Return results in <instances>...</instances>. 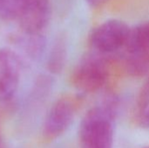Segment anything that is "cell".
<instances>
[{"instance_id": "cell-1", "label": "cell", "mask_w": 149, "mask_h": 148, "mask_svg": "<svg viewBox=\"0 0 149 148\" xmlns=\"http://www.w3.org/2000/svg\"><path fill=\"white\" fill-rule=\"evenodd\" d=\"M116 113L117 103L113 99H108L91 108L79 126L80 147L113 148Z\"/></svg>"}, {"instance_id": "cell-2", "label": "cell", "mask_w": 149, "mask_h": 148, "mask_svg": "<svg viewBox=\"0 0 149 148\" xmlns=\"http://www.w3.org/2000/svg\"><path fill=\"white\" fill-rule=\"evenodd\" d=\"M107 79V68L102 57L88 54L84 57L73 71V85L84 92H93L101 89Z\"/></svg>"}, {"instance_id": "cell-3", "label": "cell", "mask_w": 149, "mask_h": 148, "mask_svg": "<svg viewBox=\"0 0 149 148\" xmlns=\"http://www.w3.org/2000/svg\"><path fill=\"white\" fill-rule=\"evenodd\" d=\"M129 31L130 28L124 21L109 19L93 30L91 44L99 53H112L125 47Z\"/></svg>"}, {"instance_id": "cell-4", "label": "cell", "mask_w": 149, "mask_h": 148, "mask_svg": "<svg viewBox=\"0 0 149 148\" xmlns=\"http://www.w3.org/2000/svg\"><path fill=\"white\" fill-rule=\"evenodd\" d=\"M22 66V58L15 50L0 48V102L10 100L17 93Z\"/></svg>"}, {"instance_id": "cell-5", "label": "cell", "mask_w": 149, "mask_h": 148, "mask_svg": "<svg viewBox=\"0 0 149 148\" xmlns=\"http://www.w3.org/2000/svg\"><path fill=\"white\" fill-rule=\"evenodd\" d=\"M77 106L69 97L57 99L49 109L43 126V133L46 139L53 140L62 135L72 125Z\"/></svg>"}, {"instance_id": "cell-6", "label": "cell", "mask_w": 149, "mask_h": 148, "mask_svg": "<svg viewBox=\"0 0 149 148\" xmlns=\"http://www.w3.org/2000/svg\"><path fill=\"white\" fill-rule=\"evenodd\" d=\"M51 17L49 0H26L18 22L23 31L41 34Z\"/></svg>"}, {"instance_id": "cell-7", "label": "cell", "mask_w": 149, "mask_h": 148, "mask_svg": "<svg viewBox=\"0 0 149 148\" xmlns=\"http://www.w3.org/2000/svg\"><path fill=\"white\" fill-rule=\"evenodd\" d=\"M125 47L128 55L149 56V23L130 28Z\"/></svg>"}, {"instance_id": "cell-8", "label": "cell", "mask_w": 149, "mask_h": 148, "mask_svg": "<svg viewBox=\"0 0 149 148\" xmlns=\"http://www.w3.org/2000/svg\"><path fill=\"white\" fill-rule=\"evenodd\" d=\"M13 43L33 58H38L42 54L45 45V38L41 34L28 33L23 31L19 34L13 35Z\"/></svg>"}, {"instance_id": "cell-9", "label": "cell", "mask_w": 149, "mask_h": 148, "mask_svg": "<svg viewBox=\"0 0 149 148\" xmlns=\"http://www.w3.org/2000/svg\"><path fill=\"white\" fill-rule=\"evenodd\" d=\"M26 0H0V18L17 19Z\"/></svg>"}, {"instance_id": "cell-10", "label": "cell", "mask_w": 149, "mask_h": 148, "mask_svg": "<svg viewBox=\"0 0 149 148\" xmlns=\"http://www.w3.org/2000/svg\"><path fill=\"white\" fill-rule=\"evenodd\" d=\"M127 66L131 75L136 77L144 76L149 72V56L128 55Z\"/></svg>"}, {"instance_id": "cell-11", "label": "cell", "mask_w": 149, "mask_h": 148, "mask_svg": "<svg viewBox=\"0 0 149 148\" xmlns=\"http://www.w3.org/2000/svg\"><path fill=\"white\" fill-rule=\"evenodd\" d=\"M65 60V50L62 44H58L52 50L49 61L48 68L53 73H58L61 72L64 67Z\"/></svg>"}, {"instance_id": "cell-12", "label": "cell", "mask_w": 149, "mask_h": 148, "mask_svg": "<svg viewBox=\"0 0 149 148\" xmlns=\"http://www.w3.org/2000/svg\"><path fill=\"white\" fill-rule=\"evenodd\" d=\"M139 118L142 125L149 127V88L143 93L139 106Z\"/></svg>"}, {"instance_id": "cell-13", "label": "cell", "mask_w": 149, "mask_h": 148, "mask_svg": "<svg viewBox=\"0 0 149 148\" xmlns=\"http://www.w3.org/2000/svg\"><path fill=\"white\" fill-rule=\"evenodd\" d=\"M86 1L91 6H93V7H98V6H100V5L105 4L109 0H86Z\"/></svg>"}, {"instance_id": "cell-14", "label": "cell", "mask_w": 149, "mask_h": 148, "mask_svg": "<svg viewBox=\"0 0 149 148\" xmlns=\"http://www.w3.org/2000/svg\"><path fill=\"white\" fill-rule=\"evenodd\" d=\"M141 148H149V146H147V147H143Z\"/></svg>"}, {"instance_id": "cell-15", "label": "cell", "mask_w": 149, "mask_h": 148, "mask_svg": "<svg viewBox=\"0 0 149 148\" xmlns=\"http://www.w3.org/2000/svg\"><path fill=\"white\" fill-rule=\"evenodd\" d=\"M0 145H1V140H0Z\"/></svg>"}]
</instances>
